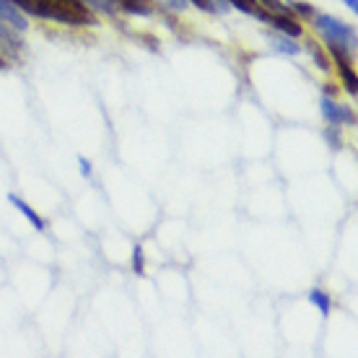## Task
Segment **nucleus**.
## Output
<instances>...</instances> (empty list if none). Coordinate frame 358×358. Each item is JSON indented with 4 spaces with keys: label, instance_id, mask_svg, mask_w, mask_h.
<instances>
[{
    "label": "nucleus",
    "instance_id": "12",
    "mask_svg": "<svg viewBox=\"0 0 358 358\" xmlns=\"http://www.w3.org/2000/svg\"><path fill=\"white\" fill-rule=\"evenodd\" d=\"M133 270H135V275H143L145 273V257H143V247H141V244L133 247Z\"/></svg>",
    "mask_w": 358,
    "mask_h": 358
},
{
    "label": "nucleus",
    "instance_id": "9",
    "mask_svg": "<svg viewBox=\"0 0 358 358\" xmlns=\"http://www.w3.org/2000/svg\"><path fill=\"white\" fill-rule=\"evenodd\" d=\"M13 31H16V29H10L6 21H0V42H3V47H6V50H16V47L21 45Z\"/></svg>",
    "mask_w": 358,
    "mask_h": 358
},
{
    "label": "nucleus",
    "instance_id": "10",
    "mask_svg": "<svg viewBox=\"0 0 358 358\" xmlns=\"http://www.w3.org/2000/svg\"><path fill=\"white\" fill-rule=\"evenodd\" d=\"M120 6L127 10V13H138V16H148L151 13V6L145 0H120Z\"/></svg>",
    "mask_w": 358,
    "mask_h": 358
},
{
    "label": "nucleus",
    "instance_id": "3",
    "mask_svg": "<svg viewBox=\"0 0 358 358\" xmlns=\"http://www.w3.org/2000/svg\"><path fill=\"white\" fill-rule=\"evenodd\" d=\"M320 107H322V117L330 122L332 127L338 125H356V112L350 107H343L338 101H332L330 96H324L320 101Z\"/></svg>",
    "mask_w": 358,
    "mask_h": 358
},
{
    "label": "nucleus",
    "instance_id": "19",
    "mask_svg": "<svg viewBox=\"0 0 358 358\" xmlns=\"http://www.w3.org/2000/svg\"><path fill=\"white\" fill-rule=\"evenodd\" d=\"M78 164H81V171H83V174L89 177V174H91V164H89V159H78Z\"/></svg>",
    "mask_w": 358,
    "mask_h": 358
},
{
    "label": "nucleus",
    "instance_id": "1",
    "mask_svg": "<svg viewBox=\"0 0 358 358\" xmlns=\"http://www.w3.org/2000/svg\"><path fill=\"white\" fill-rule=\"evenodd\" d=\"M314 24H317V29H320V34L324 36L327 45L341 47V50H345V52L356 50V29L348 27V24H343L341 18L317 16L314 18Z\"/></svg>",
    "mask_w": 358,
    "mask_h": 358
},
{
    "label": "nucleus",
    "instance_id": "11",
    "mask_svg": "<svg viewBox=\"0 0 358 358\" xmlns=\"http://www.w3.org/2000/svg\"><path fill=\"white\" fill-rule=\"evenodd\" d=\"M229 6H234V8L242 10V13H252V16L260 13L257 10V0H229Z\"/></svg>",
    "mask_w": 358,
    "mask_h": 358
},
{
    "label": "nucleus",
    "instance_id": "14",
    "mask_svg": "<svg viewBox=\"0 0 358 358\" xmlns=\"http://www.w3.org/2000/svg\"><path fill=\"white\" fill-rule=\"evenodd\" d=\"M260 3L268 10H273V13H283V16H291V10H288V6L283 3V0H260Z\"/></svg>",
    "mask_w": 358,
    "mask_h": 358
},
{
    "label": "nucleus",
    "instance_id": "13",
    "mask_svg": "<svg viewBox=\"0 0 358 358\" xmlns=\"http://www.w3.org/2000/svg\"><path fill=\"white\" fill-rule=\"evenodd\" d=\"M306 50H309V52H312L314 63L320 65V68H322V71H330V63H327V55H324L322 50H320V47L314 45V42H309V45H306Z\"/></svg>",
    "mask_w": 358,
    "mask_h": 358
},
{
    "label": "nucleus",
    "instance_id": "5",
    "mask_svg": "<svg viewBox=\"0 0 358 358\" xmlns=\"http://www.w3.org/2000/svg\"><path fill=\"white\" fill-rule=\"evenodd\" d=\"M268 24H273L280 34H286V36H301V31H304L301 24H299L294 16H283V13H270Z\"/></svg>",
    "mask_w": 358,
    "mask_h": 358
},
{
    "label": "nucleus",
    "instance_id": "21",
    "mask_svg": "<svg viewBox=\"0 0 358 358\" xmlns=\"http://www.w3.org/2000/svg\"><path fill=\"white\" fill-rule=\"evenodd\" d=\"M345 6H348L353 13H358V0H345Z\"/></svg>",
    "mask_w": 358,
    "mask_h": 358
},
{
    "label": "nucleus",
    "instance_id": "7",
    "mask_svg": "<svg viewBox=\"0 0 358 358\" xmlns=\"http://www.w3.org/2000/svg\"><path fill=\"white\" fill-rule=\"evenodd\" d=\"M268 39H270V45L275 47L278 52H283V55H299V52H301V47H299V45L294 42V36H286V34H283V36L270 34Z\"/></svg>",
    "mask_w": 358,
    "mask_h": 358
},
{
    "label": "nucleus",
    "instance_id": "2",
    "mask_svg": "<svg viewBox=\"0 0 358 358\" xmlns=\"http://www.w3.org/2000/svg\"><path fill=\"white\" fill-rule=\"evenodd\" d=\"M24 13L39 18H50V21H60V24H78V18L68 13L63 6H57L55 0H13Z\"/></svg>",
    "mask_w": 358,
    "mask_h": 358
},
{
    "label": "nucleus",
    "instance_id": "17",
    "mask_svg": "<svg viewBox=\"0 0 358 358\" xmlns=\"http://www.w3.org/2000/svg\"><path fill=\"white\" fill-rule=\"evenodd\" d=\"M164 6H169V8H174V10H185L187 8V0H162Z\"/></svg>",
    "mask_w": 358,
    "mask_h": 358
},
{
    "label": "nucleus",
    "instance_id": "4",
    "mask_svg": "<svg viewBox=\"0 0 358 358\" xmlns=\"http://www.w3.org/2000/svg\"><path fill=\"white\" fill-rule=\"evenodd\" d=\"M0 21H6L10 29H16V31H27L29 21L24 18L21 8H18L13 0H0Z\"/></svg>",
    "mask_w": 358,
    "mask_h": 358
},
{
    "label": "nucleus",
    "instance_id": "20",
    "mask_svg": "<svg viewBox=\"0 0 358 358\" xmlns=\"http://www.w3.org/2000/svg\"><path fill=\"white\" fill-rule=\"evenodd\" d=\"M327 141H332V145H335V148H338V133H335V130H327Z\"/></svg>",
    "mask_w": 358,
    "mask_h": 358
},
{
    "label": "nucleus",
    "instance_id": "15",
    "mask_svg": "<svg viewBox=\"0 0 358 358\" xmlns=\"http://www.w3.org/2000/svg\"><path fill=\"white\" fill-rule=\"evenodd\" d=\"M81 3L96 10H104V13H112V10H115V0H81Z\"/></svg>",
    "mask_w": 358,
    "mask_h": 358
},
{
    "label": "nucleus",
    "instance_id": "18",
    "mask_svg": "<svg viewBox=\"0 0 358 358\" xmlns=\"http://www.w3.org/2000/svg\"><path fill=\"white\" fill-rule=\"evenodd\" d=\"M189 3H195L200 10H215V6L210 3V0H189Z\"/></svg>",
    "mask_w": 358,
    "mask_h": 358
},
{
    "label": "nucleus",
    "instance_id": "16",
    "mask_svg": "<svg viewBox=\"0 0 358 358\" xmlns=\"http://www.w3.org/2000/svg\"><path fill=\"white\" fill-rule=\"evenodd\" d=\"M291 8L296 10V13H301V16H317V13H314V6L312 3H299V0H296V3H291Z\"/></svg>",
    "mask_w": 358,
    "mask_h": 358
},
{
    "label": "nucleus",
    "instance_id": "6",
    "mask_svg": "<svg viewBox=\"0 0 358 358\" xmlns=\"http://www.w3.org/2000/svg\"><path fill=\"white\" fill-rule=\"evenodd\" d=\"M8 200H10V206H16V210H21V213L27 215L29 221H31V226H34V229H39V231H45V229H47V221H45V218H42L39 213H36V210H34L31 206H29V203H24V200H21L18 195H8Z\"/></svg>",
    "mask_w": 358,
    "mask_h": 358
},
{
    "label": "nucleus",
    "instance_id": "8",
    "mask_svg": "<svg viewBox=\"0 0 358 358\" xmlns=\"http://www.w3.org/2000/svg\"><path fill=\"white\" fill-rule=\"evenodd\" d=\"M309 301L320 309V314H322V317H327V314H330L332 301H330V296L324 294L322 288H314V291H309Z\"/></svg>",
    "mask_w": 358,
    "mask_h": 358
}]
</instances>
